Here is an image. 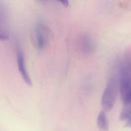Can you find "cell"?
I'll return each instance as SVG.
<instances>
[{"label": "cell", "mask_w": 131, "mask_h": 131, "mask_svg": "<svg viewBox=\"0 0 131 131\" xmlns=\"http://www.w3.org/2000/svg\"><path fill=\"white\" fill-rule=\"evenodd\" d=\"M119 91L124 105L131 104V60L125 61L120 70Z\"/></svg>", "instance_id": "6da1fadb"}, {"label": "cell", "mask_w": 131, "mask_h": 131, "mask_svg": "<svg viewBox=\"0 0 131 131\" xmlns=\"http://www.w3.org/2000/svg\"><path fill=\"white\" fill-rule=\"evenodd\" d=\"M118 83L115 77H112L108 82L101 98V105L104 112L110 111L115 103Z\"/></svg>", "instance_id": "7a4b0ae2"}, {"label": "cell", "mask_w": 131, "mask_h": 131, "mask_svg": "<svg viewBox=\"0 0 131 131\" xmlns=\"http://www.w3.org/2000/svg\"><path fill=\"white\" fill-rule=\"evenodd\" d=\"M10 28L8 9L6 3L0 1V40H7L9 36Z\"/></svg>", "instance_id": "3957f363"}, {"label": "cell", "mask_w": 131, "mask_h": 131, "mask_svg": "<svg viewBox=\"0 0 131 131\" xmlns=\"http://www.w3.org/2000/svg\"><path fill=\"white\" fill-rule=\"evenodd\" d=\"M16 52L17 66L19 72L27 85L31 86L32 82L27 70L24 52L21 46L19 43H17L16 46Z\"/></svg>", "instance_id": "277c9868"}, {"label": "cell", "mask_w": 131, "mask_h": 131, "mask_svg": "<svg viewBox=\"0 0 131 131\" xmlns=\"http://www.w3.org/2000/svg\"><path fill=\"white\" fill-rule=\"evenodd\" d=\"M34 41L38 50L42 49L46 43L47 34L45 28L41 25H38L34 31Z\"/></svg>", "instance_id": "5b68a950"}, {"label": "cell", "mask_w": 131, "mask_h": 131, "mask_svg": "<svg viewBox=\"0 0 131 131\" xmlns=\"http://www.w3.org/2000/svg\"><path fill=\"white\" fill-rule=\"evenodd\" d=\"M97 125L100 131H108L109 126L107 118L104 111H101L97 117Z\"/></svg>", "instance_id": "8992f818"}, {"label": "cell", "mask_w": 131, "mask_h": 131, "mask_svg": "<svg viewBox=\"0 0 131 131\" xmlns=\"http://www.w3.org/2000/svg\"><path fill=\"white\" fill-rule=\"evenodd\" d=\"M80 47L81 50L85 53L91 52L93 49V44L92 40L88 36H83L80 40Z\"/></svg>", "instance_id": "52a82bcc"}, {"label": "cell", "mask_w": 131, "mask_h": 131, "mask_svg": "<svg viewBox=\"0 0 131 131\" xmlns=\"http://www.w3.org/2000/svg\"><path fill=\"white\" fill-rule=\"evenodd\" d=\"M130 118H131V104L124 105L120 112L119 119L125 122Z\"/></svg>", "instance_id": "ba28073f"}, {"label": "cell", "mask_w": 131, "mask_h": 131, "mask_svg": "<svg viewBox=\"0 0 131 131\" xmlns=\"http://www.w3.org/2000/svg\"><path fill=\"white\" fill-rule=\"evenodd\" d=\"M59 2L61 3L65 7H68L69 5V3L68 1H60Z\"/></svg>", "instance_id": "9c48e42d"}]
</instances>
